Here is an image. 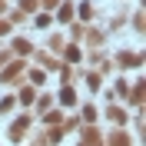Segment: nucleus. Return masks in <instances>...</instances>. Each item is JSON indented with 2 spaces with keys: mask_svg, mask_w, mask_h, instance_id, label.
Returning a JSON list of instances; mask_svg holds the SVG:
<instances>
[{
  "mask_svg": "<svg viewBox=\"0 0 146 146\" xmlns=\"http://www.w3.org/2000/svg\"><path fill=\"white\" fill-rule=\"evenodd\" d=\"M60 119H63V113H60V110H50L43 116V126H60Z\"/></svg>",
  "mask_w": 146,
  "mask_h": 146,
  "instance_id": "nucleus-16",
  "label": "nucleus"
},
{
  "mask_svg": "<svg viewBox=\"0 0 146 146\" xmlns=\"http://www.w3.org/2000/svg\"><path fill=\"white\" fill-rule=\"evenodd\" d=\"M76 126H80V116H70L66 123H60V129H63V133H70V129H76Z\"/></svg>",
  "mask_w": 146,
  "mask_h": 146,
  "instance_id": "nucleus-21",
  "label": "nucleus"
},
{
  "mask_svg": "<svg viewBox=\"0 0 146 146\" xmlns=\"http://www.w3.org/2000/svg\"><path fill=\"white\" fill-rule=\"evenodd\" d=\"M96 116H100V110H96V106H93V103H86V106H83V123H96Z\"/></svg>",
  "mask_w": 146,
  "mask_h": 146,
  "instance_id": "nucleus-13",
  "label": "nucleus"
},
{
  "mask_svg": "<svg viewBox=\"0 0 146 146\" xmlns=\"http://www.w3.org/2000/svg\"><path fill=\"white\" fill-rule=\"evenodd\" d=\"M36 7H40L36 0H20V13H27V10H36Z\"/></svg>",
  "mask_w": 146,
  "mask_h": 146,
  "instance_id": "nucleus-24",
  "label": "nucleus"
},
{
  "mask_svg": "<svg viewBox=\"0 0 146 146\" xmlns=\"http://www.w3.org/2000/svg\"><path fill=\"white\" fill-rule=\"evenodd\" d=\"M23 70H27V60H20V56L17 60H7V70L0 73V83H17Z\"/></svg>",
  "mask_w": 146,
  "mask_h": 146,
  "instance_id": "nucleus-2",
  "label": "nucleus"
},
{
  "mask_svg": "<svg viewBox=\"0 0 146 146\" xmlns=\"http://www.w3.org/2000/svg\"><path fill=\"white\" fill-rule=\"evenodd\" d=\"M103 133L96 129V123H83V146H100Z\"/></svg>",
  "mask_w": 146,
  "mask_h": 146,
  "instance_id": "nucleus-4",
  "label": "nucleus"
},
{
  "mask_svg": "<svg viewBox=\"0 0 146 146\" xmlns=\"http://www.w3.org/2000/svg\"><path fill=\"white\" fill-rule=\"evenodd\" d=\"M60 76H63V83H73V80H76V73L70 70V63H66V66H60Z\"/></svg>",
  "mask_w": 146,
  "mask_h": 146,
  "instance_id": "nucleus-22",
  "label": "nucleus"
},
{
  "mask_svg": "<svg viewBox=\"0 0 146 146\" xmlns=\"http://www.w3.org/2000/svg\"><path fill=\"white\" fill-rule=\"evenodd\" d=\"M63 36H60V33H53V36H50V50H53V53H63Z\"/></svg>",
  "mask_w": 146,
  "mask_h": 146,
  "instance_id": "nucleus-18",
  "label": "nucleus"
},
{
  "mask_svg": "<svg viewBox=\"0 0 146 146\" xmlns=\"http://www.w3.org/2000/svg\"><path fill=\"white\" fill-rule=\"evenodd\" d=\"M50 103H53V96H40V100H36V113H43Z\"/></svg>",
  "mask_w": 146,
  "mask_h": 146,
  "instance_id": "nucleus-25",
  "label": "nucleus"
},
{
  "mask_svg": "<svg viewBox=\"0 0 146 146\" xmlns=\"http://www.w3.org/2000/svg\"><path fill=\"white\" fill-rule=\"evenodd\" d=\"M36 3H40L43 10H53V7H60V0H36Z\"/></svg>",
  "mask_w": 146,
  "mask_h": 146,
  "instance_id": "nucleus-28",
  "label": "nucleus"
},
{
  "mask_svg": "<svg viewBox=\"0 0 146 146\" xmlns=\"http://www.w3.org/2000/svg\"><path fill=\"white\" fill-rule=\"evenodd\" d=\"M103 113H106V119L113 123V126H126V123H129V113H126L123 106H116V103H113V106H106Z\"/></svg>",
  "mask_w": 146,
  "mask_h": 146,
  "instance_id": "nucleus-3",
  "label": "nucleus"
},
{
  "mask_svg": "<svg viewBox=\"0 0 146 146\" xmlns=\"http://www.w3.org/2000/svg\"><path fill=\"white\" fill-rule=\"evenodd\" d=\"M17 106V93H10V96H3V100H0V116H7L10 110Z\"/></svg>",
  "mask_w": 146,
  "mask_h": 146,
  "instance_id": "nucleus-12",
  "label": "nucleus"
},
{
  "mask_svg": "<svg viewBox=\"0 0 146 146\" xmlns=\"http://www.w3.org/2000/svg\"><path fill=\"white\" fill-rule=\"evenodd\" d=\"M60 103H63V106H76V90H73L70 83H63V90H60Z\"/></svg>",
  "mask_w": 146,
  "mask_h": 146,
  "instance_id": "nucleus-8",
  "label": "nucleus"
},
{
  "mask_svg": "<svg viewBox=\"0 0 146 146\" xmlns=\"http://www.w3.org/2000/svg\"><path fill=\"white\" fill-rule=\"evenodd\" d=\"M20 103H27V106L36 103V90H33V86H20Z\"/></svg>",
  "mask_w": 146,
  "mask_h": 146,
  "instance_id": "nucleus-15",
  "label": "nucleus"
},
{
  "mask_svg": "<svg viewBox=\"0 0 146 146\" xmlns=\"http://www.w3.org/2000/svg\"><path fill=\"white\" fill-rule=\"evenodd\" d=\"M50 23H53V17H50V13H46V10H43V13L36 17V27H50Z\"/></svg>",
  "mask_w": 146,
  "mask_h": 146,
  "instance_id": "nucleus-23",
  "label": "nucleus"
},
{
  "mask_svg": "<svg viewBox=\"0 0 146 146\" xmlns=\"http://www.w3.org/2000/svg\"><path fill=\"white\" fill-rule=\"evenodd\" d=\"M63 53H66V60H73V63H76V60H80V46H63Z\"/></svg>",
  "mask_w": 146,
  "mask_h": 146,
  "instance_id": "nucleus-20",
  "label": "nucleus"
},
{
  "mask_svg": "<svg viewBox=\"0 0 146 146\" xmlns=\"http://www.w3.org/2000/svg\"><path fill=\"white\" fill-rule=\"evenodd\" d=\"M10 56H13V53H10V50H0V66H3V63H7V60H10Z\"/></svg>",
  "mask_w": 146,
  "mask_h": 146,
  "instance_id": "nucleus-30",
  "label": "nucleus"
},
{
  "mask_svg": "<svg viewBox=\"0 0 146 146\" xmlns=\"http://www.w3.org/2000/svg\"><path fill=\"white\" fill-rule=\"evenodd\" d=\"M116 63H119V70H133V66L143 63V56H139V53H129V50H123V53L116 56Z\"/></svg>",
  "mask_w": 146,
  "mask_h": 146,
  "instance_id": "nucleus-5",
  "label": "nucleus"
},
{
  "mask_svg": "<svg viewBox=\"0 0 146 146\" xmlns=\"http://www.w3.org/2000/svg\"><path fill=\"white\" fill-rule=\"evenodd\" d=\"M0 10H7V3H3V0H0Z\"/></svg>",
  "mask_w": 146,
  "mask_h": 146,
  "instance_id": "nucleus-31",
  "label": "nucleus"
},
{
  "mask_svg": "<svg viewBox=\"0 0 146 146\" xmlns=\"http://www.w3.org/2000/svg\"><path fill=\"white\" fill-rule=\"evenodd\" d=\"M30 80H33V83H43L46 73H43V70H30Z\"/></svg>",
  "mask_w": 146,
  "mask_h": 146,
  "instance_id": "nucleus-27",
  "label": "nucleus"
},
{
  "mask_svg": "<svg viewBox=\"0 0 146 146\" xmlns=\"http://www.w3.org/2000/svg\"><path fill=\"white\" fill-rule=\"evenodd\" d=\"M133 27L143 33V10H136V13H133Z\"/></svg>",
  "mask_w": 146,
  "mask_h": 146,
  "instance_id": "nucleus-26",
  "label": "nucleus"
},
{
  "mask_svg": "<svg viewBox=\"0 0 146 146\" xmlns=\"http://www.w3.org/2000/svg\"><path fill=\"white\" fill-rule=\"evenodd\" d=\"M86 43L90 46H103L106 43V33H103V30H90V33H86Z\"/></svg>",
  "mask_w": 146,
  "mask_h": 146,
  "instance_id": "nucleus-11",
  "label": "nucleus"
},
{
  "mask_svg": "<svg viewBox=\"0 0 146 146\" xmlns=\"http://www.w3.org/2000/svg\"><path fill=\"white\" fill-rule=\"evenodd\" d=\"M80 17H83V20H93V3H90V0H83V3H80Z\"/></svg>",
  "mask_w": 146,
  "mask_h": 146,
  "instance_id": "nucleus-19",
  "label": "nucleus"
},
{
  "mask_svg": "<svg viewBox=\"0 0 146 146\" xmlns=\"http://www.w3.org/2000/svg\"><path fill=\"white\" fill-rule=\"evenodd\" d=\"M10 33V20H0V36H7Z\"/></svg>",
  "mask_w": 146,
  "mask_h": 146,
  "instance_id": "nucleus-29",
  "label": "nucleus"
},
{
  "mask_svg": "<svg viewBox=\"0 0 146 146\" xmlns=\"http://www.w3.org/2000/svg\"><path fill=\"white\" fill-rule=\"evenodd\" d=\"M106 143H110V146H133V139H129L126 129H119V126H116V129L106 136Z\"/></svg>",
  "mask_w": 146,
  "mask_h": 146,
  "instance_id": "nucleus-6",
  "label": "nucleus"
},
{
  "mask_svg": "<svg viewBox=\"0 0 146 146\" xmlns=\"http://www.w3.org/2000/svg\"><path fill=\"white\" fill-rule=\"evenodd\" d=\"M10 53L30 56V53H33V43H30V40H23V36H17V40H13V46H10Z\"/></svg>",
  "mask_w": 146,
  "mask_h": 146,
  "instance_id": "nucleus-7",
  "label": "nucleus"
},
{
  "mask_svg": "<svg viewBox=\"0 0 146 146\" xmlns=\"http://www.w3.org/2000/svg\"><path fill=\"white\" fill-rule=\"evenodd\" d=\"M73 13H76V7L66 0V3H60V13H56V20H60V23H70V20H73Z\"/></svg>",
  "mask_w": 146,
  "mask_h": 146,
  "instance_id": "nucleus-9",
  "label": "nucleus"
},
{
  "mask_svg": "<svg viewBox=\"0 0 146 146\" xmlns=\"http://www.w3.org/2000/svg\"><path fill=\"white\" fill-rule=\"evenodd\" d=\"M113 96H116V100H126V96H129V83H126V80H116V86H113Z\"/></svg>",
  "mask_w": 146,
  "mask_h": 146,
  "instance_id": "nucleus-14",
  "label": "nucleus"
},
{
  "mask_svg": "<svg viewBox=\"0 0 146 146\" xmlns=\"http://www.w3.org/2000/svg\"><path fill=\"white\" fill-rule=\"evenodd\" d=\"M36 60H40L46 70H60V66H63L60 60H53V56H50V53H43V50H36Z\"/></svg>",
  "mask_w": 146,
  "mask_h": 146,
  "instance_id": "nucleus-10",
  "label": "nucleus"
},
{
  "mask_svg": "<svg viewBox=\"0 0 146 146\" xmlns=\"http://www.w3.org/2000/svg\"><path fill=\"white\" fill-rule=\"evenodd\" d=\"M30 123H33V116H30V113H20L17 123H10V126H7V139H10V143H20V139L27 136Z\"/></svg>",
  "mask_w": 146,
  "mask_h": 146,
  "instance_id": "nucleus-1",
  "label": "nucleus"
},
{
  "mask_svg": "<svg viewBox=\"0 0 146 146\" xmlns=\"http://www.w3.org/2000/svg\"><path fill=\"white\" fill-rule=\"evenodd\" d=\"M86 86H90V90L96 93V90L103 86V76H100V73H86Z\"/></svg>",
  "mask_w": 146,
  "mask_h": 146,
  "instance_id": "nucleus-17",
  "label": "nucleus"
}]
</instances>
